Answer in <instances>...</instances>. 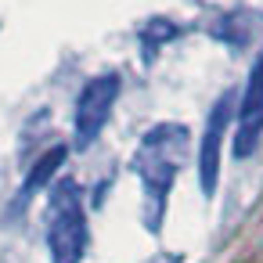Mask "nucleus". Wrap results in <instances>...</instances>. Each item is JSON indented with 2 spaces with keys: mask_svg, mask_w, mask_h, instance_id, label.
Wrapping results in <instances>:
<instances>
[{
  "mask_svg": "<svg viewBox=\"0 0 263 263\" xmlns=\"http://www.w3.org/2000/svg\"><path fill=\"white\" fill-rule=\"evenodd\" d=\"M116 98H119L116 72H101V76L87 80V87L76 98V116H72V144L80 152H87L101 137V130L108 126V116L116 108Z\"/></svg>",
  "mask_w": 263,
  "mask_h": 263,
  "instance_id": "3",
  "label": "nucleus"
},
{
  "mask_svg": "<svg viewBox=\"0 0 263 263\" xmlns=\"http://www.w3.org/2000/svg\"><path fill=\"white\" fill-rule=\"evenodd\" d=\"M184 144H187V130L180 123H159L141 137L137 173H141V187H144V202H148L144 223L152 234L159 231V223L166 216V198H170V187L177 180Z\"/></svg>",
  "mask_w": 263,
  "mask_h": 263,
  "instance_id": "1",
  "label": "nucleus"
},
{
  "mask_svg": "<svg viewBox=\"0 0 263 263\" xmlns=\"http://www.w3.org/2000/svg\"><path fill=\"white\" fill-rule=\"evenodd\" d=\"M259 134H263V54L252 62L249 83H245V94H241V105H238L234 155L238 159H249L256 152V144H259Z\"/></svg>",
  "mask_w": 263,
  "mask_h": 263,
  "instance_id": "5",
  "label": "nucleus"
},
{
  "mask_svg": "<svg viewBox=\"0 0 263 263\" xmlns=\"http://www.w3.org/2000/svg\"><path fill=\"white\" fill-rule=\"evenodd\" d=\"M173 33H177L173 26H166V22H152V26L141 33V40H148V51H155V47H159L162 40H170Z\"/></svg>",
  "mask_w": 263,
  "mask_h": 263,
  "instance_id": "7",
  "label": "nucleus"
},
{
  "mask_svg": "<svg viewBox=\"0 0 263 263\" xmlns=\"http://www.w3.org/2000/svg\"><path fill=\"white\" fill-rule=\"evenodd\" d=\"M231 116H234V98L231 94H220L209 108V119H205V130H202V144H198V187L205 198L216 195V180H220V155H223V137H227V126H231Z\"/></svg>",
  "mask_w": 263,
  "mask_h": 263,
  "instance_id": "4",
  "label": "nucleus"
},
{
  "mask_svg": "<svg viewBox=\"0 0 263 263\" xmlns=\"http://www.w3.org/2000/svg\"><path fill=\"white\" fill-rule=\"evenodd\" d=\"M65 155H69V148H65V144H54V148H47V152L33 162V170H29V177H26L22 191H18V205H26V198H33L40 187H47V184L54 180V173L65 166Z\"/></svg>",
  "mask_w": 263,
  "mask_h": 263,
  "instance_id": "6",
  "label": "nucleus"
},
{
  "mask_svg": "<svg viewBox=\"0 0 263 263\" xmlns=\"http://www.w3.org/2000/svg\"><path fill=\"white\" fill-rule=\"evenodd\" d=\"M87 245H90V227H87L80 191L72 180H62L54 191V202H51V220H47L51 263H83Z\"/></svg>",
  "mask_w": 263,
  "mask_h": 263,
  "instance_id": "2",
  "label": "nucleus"
}]
</instances>
